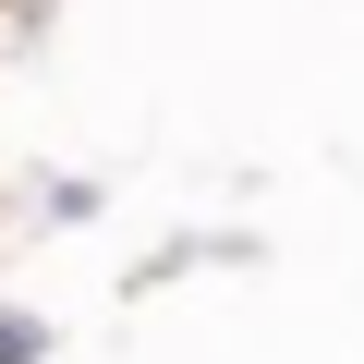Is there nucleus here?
<instances>
[{"label":"nucleus","mask_w":364,"mask_h":364,"mask_svg":"<svg viewBox=\"0 0 364 364\" xmlns=\"http://www.w3.org/2000/svg\"><path fill=\"white\" fill-rule=\"evenodd\" d=\"M37 207H49V231H85V219L109 207V182H97V170H49V182H37Z\"/></svg>","instance_id":"f257e3e1"},{"label":"nucleus","mask_w":364,"mask_h":364,"mask_svg":"<svg viewBox=\"0 0 364 364\" xmlns=\"http://www.w3.org/2000/svg\"><path fill=\"white\" fill-rule=\"evenodd\" d=\"M49 352H61V328L37 304H0V364H49Z\"/></svg>","instance_id":"f03ea898"}]
</instances>
